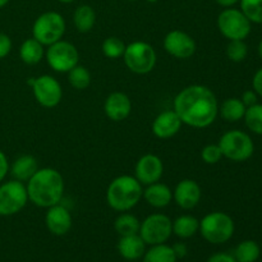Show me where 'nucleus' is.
I'll return each instance as SVG.
<instances>
[{"label":"nucleus","mask_w":262,"mask_h":262,"mask_svg":"<svg viewBox=\"0 0 262 262\" xmlns=\"http://www.w3.org/2000/svg\"><path fill=\"white\" fill-rule=\"evenodd\" d=\"M173 110L184 124L206 128L216 119L219 105L211 90L201 84H192L177 95Z\"/></svg>","instance_id":"1"},{"label":"nucleus","mask_w":262,"mask_h":262,"mask_svg":"<svg viewBox=\"0 0 262 262\" xmlns=\"http://www.w3.org/2000/svg\"><path fill=\"white\" fill-rule=\"evenodd\" d=\"M28 200L38 207H49L61 202L64 181L61 174L53 168L38 169L27 182Z\"/></svg>","instance_id":"2"},{"label":"nucleus","mask_w":262,"mask_h":262,"mask_svg":"<svg viewBox=\"0 0 262 262\" xmlns=\"http://www.w3.org/2000/svg\"><path fill=\"white\" fill-rule=\"evenodd\" d=\"M142 184L136 177L120 176L109 184L106 191L107 205L113 210L127 212L136 206L142 199Z\"/></svg>","instance_id":"3"},{"label":"nucleus","mask_w":262,"mask_h":262,"mask_svg":"<svg viewBox=\"0 0 262 262\" xmlns=\"http://www.w3.org/2000/svg\"><path fill=\"white\" fill-rule=\"evenodd\" d=\"M234 229V222L229 215L222 211H215L202 217L199 232L206 242L223 245L233 237Z\"/></svg>","instance_id":"4"},{"label":"nucleus","mask_w":262,"mask_h":262,"mask_svg":"<svg viewBox=\"0 0 262 262\" xmlns=\"http://www.w3.org/2000/svg\"><path fill=\"white\" fill-rule=\"evenodd\" d=\"M217 145L222 150L223 158H227L235 163L248 160L255 151V145L250 136L237 129L224 133Z\"/></svg>","instance_id":"5"},{"label":"nucleus","mask_w":262,"mask_h":262,"mask_svg":"<svg viewBox=\"0 0 262 262\" xmlns=\"http://www.w3.org/2000/svg\"><path fill=\"white\" fill-rule=\"evenodd\" d=\"M123 59L130 72L136 74H147L155 68L156 51L150 43L135 41L125 46Z\"/></svg>","instance_id":"6"},{"label":"nucleus","mask_w":262,"mask_h":262,"mask_svg":"<svg viewBox=\"0 0 262 262\" xmlns=\"http://www.w3.org/2000/svg\"><path fill=\"white\" fill-rule=\"evenodd\" d=\"M66 32V20L63 15L56 12H46L38 15L32 27L33 38L42 43L43 46H50L61 40Z\"/></svg>","instance_id":"7"},{"label":"nucleus","mask_w":262,"mask_h":262,"mask_svg":"<svg viewBox=\"0 0 262 262\" xmlns=\"http://www.w3.org/2000/svg\"><path fill=\"white\" fill-rule=\"evenodd\" d=\"M217 27L223 36L232 40H245L251 32V22L242 10L227 8L217 17Z\"/></svg>","instance_id":"8"},{"label":"nucleus","mask_w":262,"mask_h":262,"mask_svg":"<svg viewBox=\"0 0 262 262\" xmlns=\"http://www.w3.org/2000/svg\"><path fill=\"white\" fill-rule=\"evenodd\" d=\"M138 234L146 245H161L173 234V223L166 215L152 214L141 223Z\"/></svg>","instance_id":"9"},{"label":"nucleus","mask_w":262,"mask_h":262,"mask_svg":"<svg viewBox=\"0 0 262 262\" xmlns=\"http://www.w3.org/2000/svg\"><path fill=\"white\" fill-rule=\"evenodd\" d=\"M27 202V187L23 182L14 179L0 186V216L18 214Z\"/></svg>","instance_id":"10"},{"label":"nucleus","mask_w":262,"mask_h":262,"mask_svg":"<svg viewBox=\"0 0 262 262\" xmlns=\"http://www.w3.org/2000/svg\"><path fill=\"white\" fill-rule=\"evenodd\" d=\"M46 60L51 69L60 73H68L72 68L78 66L79 53L73 43L59 40L49 46L46 51Z\"/></svg>","instance_id":"11"},{"label":"nucleus","mask_w":262,"mask_h":262,"mask_svg":"<svg viewBox=\"0 0 262 262\" xmlns=\"http://www.w3.org/2000/svg\"><path fill=\"white\" fill-rule=\"evenodd\" d=\"M27 83L32 86L33 96L41 106L50 109L59 105L63 96V91H61L60 83L54 77L43 74L37 78H30Z\"/></svg>","instance_id":"12"},{"label":"nucleus","mask_w":262,"mask_h":262,"mask_svg":"<svg viewBox=\"0 0 262 262\" xmlns=\"http://www.w3.org/2000/svg\"><path fill=\"white\" fill-rule=\"evenodd\" d=\"M164 49L174 58L189 59L196 53V42L188 33L174 30L164 38Z\"/></svg>","instance_id":"13"},{"label":"nucleus","mask_w":262,"mask_h":262,"mask_svg":"<svg viewBox=\"0 0 262 262\" xmlns=\"http://www.w3.org/2000/svg\"><path fill=\"white\" fill-rule=\"evenodd\" d=\"M136 179L141 184L150 186V184L156 183L161 179L164 173L163 161L159 156L147 154L142 156L136 164Z\"/></svg>","instance_id":"14"},{"label":"nucleus","mask_w":262,"mask_h":262,"mask_svg":"<svg viewBox=\"0 0 262 262\" xmlns=\"http://www.w3.org/2000/svg\"><path fill=\"white\" fill-rule=\"evenodd\" d=\"M201 187L193 179H183L177 184L173 192L176 204L183 210H191L199 205L201 200Z\"/></svg>","instance_id":"15"},{"label":"nucleus","mask_w":262,"mask_h":262,"mask_svg":"<svg viewBox=\"0 0 262 262\" xmlns=\"http://www.w3.org/2000/svg\"><path fill=\"white\" fill-rule=\"evenodd\" d=\"M45 224L49 232L54 235H66L72 228V215L61 204L49 207L45 215Z\"/></svg>","instance_id":"16"},{"label":"nucleus","mask_w":262,"mask_h":262,"mask_svg":"<svg viewBox=\"0 0 262 262\" xmlns=\"http://www.w3.org/2000/svg\"><path fill=\"white\" fill-rule=\"evenodd\" d=\"M182 120L174 110H166L159 114L152 123L154 135L161 140L171 138L181 130Z\"/></svg>","instance_id":"17"},{"label":"nucleus","mask_w":262,"mask_h":262,"mask_svg":"<svg viewBox=\"0 0 262 262\" xmlns=\"http://www.w3.org/2000/svg\"><path fill=\"white\" fill-rule=\"evenodd\" d=\"M104 110L106 117L114 122L127 119L132 110L130 99L123 92H113L105 100Z\"/></svg>","instance_id":"18"},{"label":"nucleus","mask_w":262,"mask_h":262,"mask_svg":"<svg viewBox=\"0 0 262 262\" xmlns=\"http://www.w3.org/2000/svg\"><path fill=\"white\" fill-rule=\"evenodd\" d=\"M146 243L143 242L140 234L124 235L120 237L118 242V252L124 260L127 261H137L143 257L146 252Z\"/></svg>","instance_id":"19"},{"label":"nucleus","mask_w":262,"mask_h":262,"mask_svg":"<svg viewBox=\"0 0 262 262\" xmlns=\"http://www.w3.org/2000/svg\"><path fill=\"white\" fill-rule=\"evenodd\" d=\"M143 197L148 205L156 209H161L170 204L173 199V192L166 184L156 182V183L150 184L147 189L143 191Z\"/></svg>","instance_id":"20"},{"label":"nucleus","mask_w":262,"mask_h":262,"mask_svg":"<svg viewBox=\"0 0 262 262\" xmlns=\"http://www.w3.org/2000/svg\"><path fill=\"white\" fill-rule=\"evenodd\" d=\"M38 170L37 160L32 155H22L15 159L10 171L14 179L19 182H28Z\"/></svg>","instance_id":"21"},{"label":"nucleus","mask_w":262,"mask_h":262,"mask_svg":"<svg viewBox=\"0 0 262 262\" xmlns=\"http://www.w3.org/2000/svg\"><path fill=\"white\" fill-rule=\"evenodd\" d=\"M43 54H45L43 45L33 37L23 41L19 48L20 59H22L23 63L28 64V66H35V64L40 63Z\"/></svg>","instance_id":"22"},{"label":"nucleus","mask_w":262,"mask_h":262,"mask_svg":"<svg viewBox=\"0 0 262 262\" xmlns=\"http://www.w3.org/2000/svg\"><path fill=\"white\" fill-rule=\"evenodd\" d=\"M200 222L192 215H182L173 222V234L181 239H188L199 232Z\"/></svg>","instance_id":"23"},{"label":"nucleus","mask_w":262,"mask_h":262,"mask_svg":"<svg viewBox=\"0 0 262 262\" xmlns=\"http://www.w3.org/2000/svg\"><path fill=\"white\" fill-rule=\"evenodd\" d=\"M73 22L77 30L82 33L90 32L94 28L95 22H96V13L94 8L90 5L83 4L79 5L73 14Z\"/></svg>","instance_id":"24"},{"label":"nucleus","mask_w":262,"mask_h":262,"mask_svg":"<svg viewBox=\"0 0 262 262\" xmlns=\"http://www.w3.org/2000/svg\"><path fill=\"white\" fill-rule=\"evenodd\" d=\"M246 109L247 107L243 104L242 100L237 99V97H230V99H227L223 102L219 112L223 119L229 123H234L245 118Z\"/></svg>","instance_id":"25"},{"label":"nucleus","mask_w":262,"mask_h":262,"mask_svg":"<svg viewBox=\"0 0 262 262\" xmlns=\"http://www.w3.org/2000/svg\"><path fill=\"white\" fill-rule=\"evenodd\" d=\"M178 258L174 255V251L171 246L161 243V245L150 246L148 250H146L145 255L142 257V262H177Z\"/></svg>","instance_id":"26"},{"label":"nucleus","mask_w":262,"mask_h":262,"mask_svg":"<svg viewBox=\"0 0 262 262\" xmlns=\"http://www.w3.org/2000/svg\"><path fill=\"white\" fill-rule=\"evenodd\" d=\"M260 246H258L257 242L251 239L241 242L235 247L234 253H233V256H234L237 262H256L258 260V257H260Z\"/></svg>","instance_id":"27"},{"label":"nucleus","mask_w":262,"mask_h":262,"mask_svg":"<svg viewBox=\"0 0 262 262\" xmlns=\"http://www.w3.org/2000/svg\"><path fill=\"white\" fill-rule=\"evenodd\" d=\"M140 220L132 214H120L117 217L114 223L115 232L120 235V237H124V235H132V234H138L140 232Z\"/></svg>","instance_id":"28"},{"label":"nucleus","mask_w":262,"mask_h":262,"mask_svg":"<svg viewBox=\"0 0 262 262\" xmlns=\"http://www.w3.org/2000/svg\"><path fill=\"white\" fill-rule=\"evenodd\" d=\"M68 79L76 90H86L91 83V74L83 66H76L68 72Z\"/></svg>","instance_id":"29"},{"label":"nucleus","mask_w":262,"mask_h":262,"mask_svg":"<svg viewBox=\"0 0 262 262\" xmlns=\"http://www.w3.org/2000/svg\"><path fill=\"white\" fill-rule=\"evenodd\" d=\"M245 122L248 129L262 136V104H255L246 109Z\"/></svg>","instance_id":"30"},{"label":"nucleus","mask_w":262,"mask_h":262,"mask_svg":"<svg viewBox=\"0 0 262 262\" xmlns=\"http://www.w3.org/2000/svg\"><path fill=\"white\" fill-rule=\"evenodd\" d=\"M241 10L251 23H262V0H239Z\"/></svg>","instance_id":"31"},{"label":"nucleus","mask_w":262,"mask_h":262,"mask_svg":"<svg viewBox=\"0 0 262 262\" xmlns=\"http://www.w3.org/2000/svg\"><path fill=\"white\" fill-rule=\"evenodd\" d=\"M125 50V45L120 38L112 36V37L105 38L102 42V53L109 59H118L123 56Z\"/></svg>","instance_id":"32"},{"label":"nucleus","mask_w":262,"mask_h":262,"mask_svg":"<svg viewBox=\"0 0 262 262\" xmlns=\"http://www.w3.org/2000/svg\"><path fill=\"white\" fill-rule=\"evenodd\" d=\"M248 53V48L245 40H232L227 46V55L234 63H241L246 59Z\"/></svg>","instance_id":"33"},{"label":"nucleus","mask_w":262,"mask_h":262,"mask_svg":"<svg viewBox=\"0 0 262 262\" xmlns=\"http://www.w3.org/2000/svg\"><path fill=\"white\" fill-rule=\"evenodd\" d=\"M201 158L205 163L212 165V164H216L222 160L223 152L220 150L219 145H212L211 143V145H207L202 148Z\"/></svg>","instance_id":"34"},{"label":"nucleus","mask_w":262,"mask_h":262,"mask_svg":"<svg viewBox=\"0 0 262 262\" xmlns=\"http://www.w3.org/2000/svg\"><path fill=\"white\" fill-rule=\"evenodd\" d=\"M12 50V40L8 35L0 32V59L5 58Z\"/></svg>","instance_id":"35"},{"label":"nucleus","mask_w":262,"mask_h":262,"mask_svg":"<svg viewBox=\"0 0 262 262\" xmlns=\"http://www.w3.org/2000/svg\"><path fill=\"white\" fill-rule=\"evenodd\" d=\"M206 262H237V260H235L234 256L230 255V253L217 252L210 256L209 260Z\"/></svg>","instance_id":"36"},{"label":"nucleus","mask_w":262,"mask_h":262,"mask_svg":"<svg viewBox=\"0 0 262 262\" xmlns=\"http://www.w3.org/2000/svg\"><path fill=\"white\" fill-rule=\"evenodd\" d=\"M257 96L258 95L256 94L253 90H248V91L243 92L242 99L241 100H242L243 104L246 105V107H250V106H252V105L257 104Z\"/></svg>","instance_id":"37"},{"label":"nucleus","mask_w":262,"mask_h":262,"mask_svg":"<svg viewBox=\"0 0 262 262\" xmlns=\"http://www.w3.org/2000/svg\"><path fill=\"white\" fill-rule=\"evenodd\" d=\"M171 248H173L174 251V255L177 256V258H184L187 256V253H188V248H187V245L183 242H178V243H174L173 246H171Z\"/></svg>","instance_id":"38"},{"label":"nucleus","mask_w":262,"mask_h":262,"mask_svg":"<svg viewBox=\"0 0 262 262\" xmlns=\"http://www.w3.org/2000/svg\"><path fill=\"white\" fill-rule=\"evenodd\" d=\"M252 86H253V91H255L258 96L262 97V68H260L257 72H256L255 77H253Z\"/></svg>","instance_id":"39"},{"label":"nucleus","mask_w":262,"mask_h":262,"mask_svg":"<svg viewBox=\"0 0 262 262\" xmlns=\"http://www.w3.org/2000/svg\"><path fill=\"white\" fill-rule=\"evenodd\" d=\"M9 170V164H8V159L5 154L0 150V182L5 178Z\"/></svg>","instance_id":"40"},{"label":"nucleus","mask_w":262,"mask_h":262,"mask_svg":"<svg viewBox=\"0 0 262 262\" xmlns=\"http://www.w3.org/2000/svg\"><path fill=\"white\" fill-rule=\"evenodd\" d=\"M215 2H216L219 5H222V7L230 8V7H233L234 4H237L239 0H215Z\"/></svg>","instance_id":"41"},{"label":"nucleus","mask_w":262,"mask_h":262,"mask_svg":"<svg viewBox=\"0 0 262 262\" xmlns=\"http://www.w3.org/2000/svg\"><path fill=\"white\" fill-rule=\"evenodd\" d=\"M9 2H10V0H0V8L5 7V5H7Z\"/></svg>","instance_id":"42"},{"label":"nucleus","mask_w":262,"mask_h":262,"mask_svg":"<svg viewBox=\"0 0 262 262\" xmlns=\"http://www.w3.org/2000/svg\"><path fill=\"white\" fill-rule=\"evenodd\" d=\"M258 55H260L262 59V40L260 41V43H258Z\"/></svg>","instance_id":"43"},{"label":"nucleus","mask_w":262,"mask_h":262,"mask_svg":"<svg viewBox=\"0 0 262 262\" xmlns=\"http://www.w3.org/2000/svg\"><path fill=\"white\" fill-rule=\"evenodd\" d=\"M58 2L63 3V4H69V3H73V2H76V0H58Z\"/></svg>","instance_id":"44"},{"label":"nucleus","mask_w":262,"mask_h":262,"mask_svg":"<svg viewBox=\"0 0 262 262\" xmlns=\"http://www.w3.org/2000/svg\"><path fill=\"white\" fill-rule=\"evenodd\" d=\"M146 2H148V3H156V2H159V0H146Z\"/></svg>","instance_id":"45"},{"label":"nucleus","mask_w":262,"mask_h":262,"mask_svg":"<svg viewBox=\"0 0 262 262\" xmlns=\"http://www.w3.org/2000/svg\"><path fill=\"white\" fill-rule=\"evenodd\" d=\"M129 2H136V0H129Z\"/></svg>","instance_id":"46"}]
</instances>
